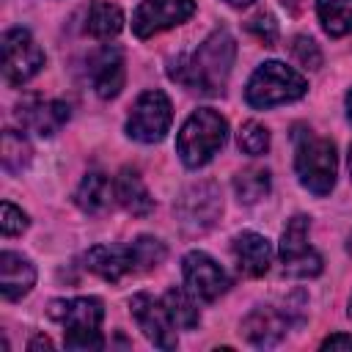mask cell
<instances>
[{
  "label": "cell",
  "instance_id": "12",
  "mask_svg": "<svg viewBox=\"0 0 352 352\" xmlns=\"http://www.w3.org/2000/svg\"><path fill=\"white\" fill-rule=\"evenodd\" d=\"M195 14V0H143L132 16V30L138 38H148L160 30L187 22Z\"/></svg>",
  "mask_w": 352,
  "mask_h": 352
},
{
  "label": "cell",
  "instance_id": "30",
  "mask_svg": "<svg viewBox=\"0 0 352 352\" xmlns=\"http://www.w3.org/2000/svg\"><path fill=\"white\" fill-rule=\"evenodd\" d=\"M322 349H349V352H352V336H346V333H333L330 338L322 341Z\"/></svg>",
  "mask_w": 352,
  "mask_h": 352
},
{
  "label": "cell",
  "instance_id": "11",
  "mask_svg": "<svg viewBox=\"0 0 352 352\" xmlns=\"http://www.w3.org/2000/svg\"><path fill=\"white\" fill-rule=\"evenodd\" d=\"M129 311L138 322V327L143 330V336L160 346V349H176V324L162 302V297H151L146 292L135 294L129 300Z\"/></svg>",
  "mask_w": 352,
  "mask_h": 352
},
{
  "label": "cell",
  "instance_id": "33",
  "mask_svg": "<svg viewBox=\"0 0 352 352\" xmlns=\"http://www.w3.org/2000/svg\"><path fill=\"white\" fill-rule=\"evenodd\" d=\"M346 110H349V118H352V91H349V96H346Z\"/></svg>",
  "mask_w": 352,
  "mask_h": 352
},
{
  "label": "cell",
  "instance_id": "36",
  "mask_svg": "<svg viewBox=\"0 0 352 352\" xmlns=\"http://www.w3.org/2000/svg\"><path fill=\"white\" fill-rule=\"evenodd\" d=\"M349 253H352V239H349Z\"/></svg>",
  "mask_w": 352,
  "mask_h": 352
},
{
  "label": "cell",
  "instance_id": "22",
  "mask_svg": "<svg viewBox=\"0 0 352 352\" xmlns=\"http://www.w3.org/2000/svg\"><path fill=\"white\" fill-rule=\"evenodd\" d=\"M316 14L327 36L352 33V0H316Z\"/></svg>",
  "mask_w": 352,
  "mask_h": 352
},
{
  "label": "cell",
  "instance_id": "14",
  "mask_svg": "<svg viewBox=\"0 0 352 352\" xmlns=\"http://www.w3.org/2000/svg\"><path fill=\"white\" fill-rule=\"evenodd\" d=\"M294 311L297 308L278 311L272 305H258L242 319V336L253 346H275L286 336V330H289V324L294 319Z\"/></svg>",
  "mask_w": 352,
  "mask_h": 352
},
{
  "label": "cell",
  "instance_id": "8",
  "mask_svg": "<svg viewBox=\"0 0 352 352\" xmlns=\"http://www.w3.org/2000/svg\"><path fill=\"white\" fill-rule=\"evenodd\" d=\"M173 121L170 99L162 91H143L126 118V135L140 143H160Z\"/></svg>",
  "mask_w": 352,
  "mask_h": 352
},
{
  "label": "cell",
  "instance_id": "34",
  "mask_svg": "<svg viewBox=\"0 0 352 352\" xmlns=\"http://www.w3.org/2000/svg\"><path fill=\"white\" fill-rule=\"evenodd\" d=\"M349 179H352V146H349Z\"/></svg>",
  "mask_w": 352,
  "mask_h": 352
},
{
  "label": "cell",
  "instance_id": "7",
  "mask_svg": "<svg viewBox=\"0 0 352 352\" xmlns=\"http://www.w3.org/2000/svg\"><path fill=\"white\" fill-rule=\"evenodd\" d=\"M223 212V195L214 182H198L182 190V195L173 204V214L184 234H206Z\"/></svg>",
  "mask_w": 352,
  "mask_h": 352
},
{
  "label": "cell",
  "instance_id": "15",
  "mask_svg": "<svg viewBox=\"0 0 352 352\" xmlns=\"http://www.w3.org/2000/svg\"><path fill=\"white\" fill-rule=\"evenodd\" d=\"M88 77L102 99L118 96V91L124 88V52L116 44L99 47L88 58Z\"/></svg>",
  "mask_w": 352,
  "mask_h": 352
},
{
  "label": "cell",
  "instance_id": "26",
  "mask_svg": "<svg viewBox=\"0 0 352 352\" xmlns=\"http://www.w3.org/2000/svg\"><path fill=\"white\" fill-rule=\"evenodd\" d=\"M236 143H239V148H242L245 154L258 157V154H264V151L270 148V132H267L264 124L248 121V124H242V129H239V135H236Z\"/></svg>",
  "mask_w": 352,
  "mask_h": 352
},
{
  "label": "cell",
  "instance_id": "25",
  "mask_svg": "<svg viewBox=\"0 0 352 352\" xmlns=\"http://www.w3.org/2000/svg\"><path fill=\"white\" fill-rule=\"evenodd\" d=\"M28 162H30V143L19 132L6 129L3 132V165H6V170L19 173Z\"/></svg>",
  "mask_w": 352,
  "mask_h": 352
},
{
  "label": "cell",
  "instance_id": "23",
  "mask_svg": "<svg viewBox=\"0 0 352 352\" xmlns=\"http://www.w3.org/2000/svg\"><path fill=\"white\" fill-rule=\"evenodd\" d=\"M234 190L242 204H256L270 192V170L267 168H248L234 176Z\"/></svg>",
  "mask_w": 352,
  "mask_h": 352
},
{
  "label": "cell",
  "instance_id": "13",
  "mask_svg": "<svg viewBox=\"0 0 352 352\" xmlns=\"http://www.w3.org/2000/svg\"><path fill=\"white\" fill-rule=\"evenodd\" d=\"M182 272H184V283L190 286V292H192L195 297H201L204 302L217 300V297L231 286L226 270H223L212 256H206L204 250L187 253L184 261H182Z\"/></svg>",
  "mask_w": 352,
  "mask_h": 352
},
{
  "label": "cell",
  "instance_id": "24",
  "mask_svg": "<svg viewBox=\"0 0 352 352\" xmlns=\"http://www.w3.org/2000/svg\"><path fill=\"white\" fill-rule=\"evenodd\" d=\"M162 302H165V308H168V314H170V319H173L176 327L190 330V327L198 324L201 314H198L195 302L184 294V289H168V292L162 294Z\"/></svg>",
  "mask_w": 352,
  "mask_h": 352
},
{
  "label": "cell",
  "instance_id": "32",
  "mask_svg": "<svg viewBox=\"0 0 352 352\" xmlns=\"http://www.w3.org/2000/svg\"><path fill=\"white\" fill-rule=\"evenodd\" d=\"M228 6H234V8H242V6H250L253 0H226Z\"/></svg>",
  "mask_w": 352,
  "mask_h": 352
},
{
  "label": "cell",
  "instance_id": "9",
  "mask_svg": "<svg viewBox=\"0 0 352 352\" xmlns=\"http://www.w3.org/2000/svg\"><path fill=\"white\" fill-rule=\"evenodd\" d=\"M311 220L305 214H294L280 234V261L283 272L292 278H314L322 272V256L305 242Z\"/></svg>",
  "mask_w": 352,
  "mask_h": 352
},
{
  "label": "cell",
  "instance_id": "16",
  "mask_svg": "<svg viewBox=\"0 0 352 352\" xmlns=\"http://www.w3.org/2000/svg\"><path fill=\"white\" fill-rule=\"evenodd\" d=\"M19 121L30 132L50 138L69 121V104L58 99H28L19 104Z\"/></svg>",
  "mask_w": 352,
  "mask_h": 352
},
{
  "label": "cell",
  "instance_id": "6",
  "mask_svg": "<svg viewBox=\"0 0 352 352\" xmlns=\"http://www.w3.org/2000/svg\"><path fill=\"white\" fill-rule=\"evenodd\" d=\"M305 91H308V82L300 72H294L292 66H286L280 60H267L248 80L245 99L250 107L264 110V107H275L283 102H294Z\"/></svg>",
  "mask_w": 352,
  "mask_h": 352
},
{
  "label": "cell",
  "instance_id": "18",
  "mask_svg": "<svg viewBox=\"0 0 352 352\" xmlns=\"http://www.w3.org/2000/svg\"><path fill=\"white\" fill-rule=\"evenodd\" d=\"M36 283V267L11 250L0 253V292L6 300H19L25 297Z\"/></svg>",
  "mask_w": 352,
  "mask_h": 352
},
{
  "label": "cell",
  "instance_id": "27",
  "mask_svg": "<svg viewBox=\"0 0 352 352\" xmlns=\"http://www.w3.org/2000/svg\"><path fill=\"white\" fill-rule=\"evenodd\" d=\"M292 58L305 66V69H319L322 66V52H319V44L311 38V36H294L292 38Z\"/></svg>",
  "mask_w": 352,
  "mask_h": 352
},
{
  "label": "cell",
  "instance_id": "20",
  "mask_svg": "<svg viewBox=\"0 0 352 352\" xmlns=\"http://www.w3.org/2000/svg\"><path fill=\"white\" fill-rule=\"evenodd\" d=\"M113 195H116V182H110V176H104L99 170H91L82 176V182L74 192V201L82 212L102 214L113 204Z\"/></svg>",
  "mask_w": 352,
  "mask_h": 352
},
{
  "label": "cell",
  "instance_id": "31",
  "mask_svg": "<svg viewBox=\"0 0 352 352\" xmlns=\"http://www.w3.org/2000/svg\"><path fill=\"white\" fill-rule=\"evenodd\" d=\"M28 349H52V341H50L47 336H36V338L28 344Z\"/></svg>",
  "mask_w": 352,
  "mask_h": 352
},
{
  "label": "cell",
  "instance_id": "10",
  "mask_svg": "<svg viewBox=\"0 0 352 352\" xmlns=\"http://www.w3.org/2000/svg\"><path fill=\"white\" fill-rule=\"evenodd\" d=\"M41 66H44V52L28 30L11 28L3 33V77L8 85L28 82L41 72Z\"/></svg>",
  "mask_w": 352,
  "mask_h": 352
},
{
  "label": "cell",
  "instance_id": "19",
  "mask_svg": "<svg viewBox=\"0 0 352 352\" xmlns=\"http://www.w3.org/2000/svg\"><path fill=\"white\" fill-rule=\"evenodd\" d=\"M116 198L135 217H143L154 209V198L146 190V184L135 168H121V173L116 176Z\"/></svg>",
  "mask_w": 352,
  "mask_h": 352
},
{
  "label": "cell",
  "instance_id": "35",
  "mask_svg": "<svg viewBox=\"0 0 352 352\" xmlns=\"http://www.w3.org/2000/svg\"><path fill=\"white\" fill-rule=\"evenodd\" d=\"M349 316H352V297H349Z\"/></svg>",
  "mask_w": 352,
  "mask_h": 352
},
{
  "label": "cell",
  "instance_id": "4",
  "mask_svg": "<svg viewBox=\"0 0 352 352\" xmlns=\"http://www.w3.org/2000/svg\"><path fill=\"white\" fill-rule=\"evenodd\" d=\"M50 316L63 324V344L69 349H102V319L104 308L96 297H72V300H52Z\"/></svg>",
  "mask_w": 352,
  "mask_h": 352
},
{
  "label": "cell",
  "instance_id": "2",
  "mask_svg": "<svg viewBox=\"0 0 352 352\" xmlns=\"http://www.w3.org/2000/svg\"><path fill=\"white\" fill-rule=\"evenodd\" d=\"M165 245L154 236H138L129 245H96L85 253V267L104 280L118 283L126 275L148 272L165 261Z\"/></svg>",
  "mask_w": 352,
  "mask_h": 352
},
{
  "label": "cell",
  "instance_id": "29",
  "mask_svg": "<svg viewBox=\"0 0 352 352\" xmlns=\"http://www.w3.org/2000/svg\"><path fill=\"white\" fill-rule=\"evenodd\" d=\"M248 30H250L256 38H261L267 47H272L275 38H278V22L272 19V14H256V16L248 22Z\"/></svg>",
  "mask_w": 352,
  "mask_h": 352
},
{
  "label": "cell",
  "instance_id": "3",
  "mask_svg": "<svg viewBox=\"0 0 352 352\" xmlns=\"http://www.w3.org/2000/svg\"><path fill=\"white\" fill-rule=\"evenodd\" d=\"M292 138H294V170L300 176V184L308 187L314 195H327L336 184V170H338L336 146L305 126H294Z\"/></svg>",
  "mask_w": 352,
  "mask_h": 352
},
{
  "label": "cell",
  "instance_id": "28",
  "mask_svg": "<svg viewBox=\"0 0 352 352\" xmlns=\"http://www.w3.org/2000/svg\"><path fill=\"white\" fill-rule=\"evenodd\" d=\"M3 236H16L28 228V214L22 209H16L11 201H3V220H0Z\"/></svg>",
  "mask_w": 352,
  "mask_h": 352
},
{
  "label": "cell",
  "instance_id": "21",
  "mask_svg": "<svg viewBox=\"0 0 352 352\" xmlns=\"http://www.w3.org/2000/svg\"><path fill=\"white\" fill-rule=\"evenodd\" d=\"M121 28H124V14L118 6H110L104 0L91 3L85 16V33H91L94 38H113Z\"/></svg>",
  "mask_w": 352,
  "mask_h": 352
},
{
  "label": "cell",
  "instance_id": "17",
  "mask_svg": "<svg viewBox=\"0 0 352 352\" xmlns=\"http://www.w3.org/2000/svg\"><path fill=\"white\" fill-rule=\"evenodd\" d=\"M231 250H234V258H236L239 272H245L250 278H258V275H264L270 270L272 245H270L267 236H261L256 231H242V234L234 236Z\"/></svg>",
  "mask_w": 352,
  "mask_h": 352
},
{
  "label": "cell",
  "instance_id": "5",
  "mask_svg": "<svg viewBox=\"0 0 352 352\" xmlns=\"http://www.w3.org/2000/svg\"><path fill=\"white\" fill-rule=\"evenodd\" d=\"M228 138V124L220 113L212 107H198L182 126L176 138V151L187 168H201L206 165L226 143Z\"/></svg>",
  "mask_w": 352,
  "mask_h": 352
},
{
  "label": "cell",
  "instance_id": "1",
  "mask_svg": "<svg viewBox=\"0 0 352 352\" xmlns=\"http://www.w3.org/2000/svg\"><path fill=\"white\" fill-rule=\"evenodd\" d=\"M236 58V41L228 30H214L206 41H201L190 55H182L173 60V66L168 69L170 80H176L179 85L206 94V96H217L226 91L231 66Z\"/></svg>",
  "mask_w": 352,
  "mask_h": 352
}]
</instances>
